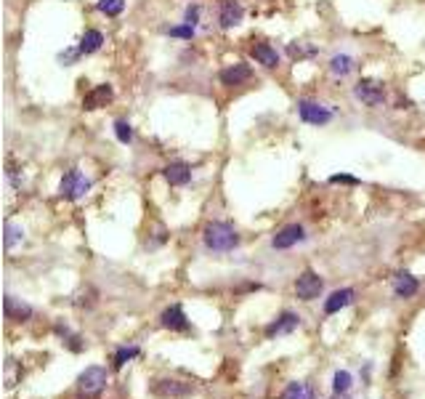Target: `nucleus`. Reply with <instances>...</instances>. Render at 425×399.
Instances as JSON below:
<instances>
[{"label":"nucleus","mask_w":425,"mask_h":399,"mask_svg":"<svg viewBox=\"0 0 425 399\" xmlns=\"http://www.w3.org/2000/svg\"><path fill=\"white\" fill-rule=\"evenodd\" d=\"M202 240L210 251H216V253H226V251H234L237 245H240V234L234 227L229 224H223V221H213V224H207L205 232H202Z\"/></svg>","instance_id":"1"},{"label":"nucleus","mask_w":425,"mask_h":399,"mask_svg":"<svg viewBox=\"0 0 425 399\" xmlns=\"http://www.w3.org/2000/svg\"><path fill=\"white\" fill-rule=\"evenodd\" d=\"M104 386H107V370L98 367V365L85 367L83 373H80V378H77V391L83 397H96V394H101Z\"/></svg>","instance_id":"2"},{"label":"nucleus","mask_w":425,"mask_h":399,"mask_svg":"<svg viewBox=\"0 0 425 399\" xmlns=\"http://www.w3.org/2000/svg\"><path fill=\"white\" fill-rule=\"evenodd\" d=\"M88 189H91V182L85 179L80 170H67L59 184L61 197H67V200H80V197H85Z\"/></svg>","instance_id":"3"},{"label":"nucleus","mask_w":425,"mask_h":399,"mask_svg":"<svg viewBox=\"0 0 425 399\" xmlns=\"http://www.w3.org/2000/svg\"><path fill=\"white\" fill-rule=\"evenodd\" d=\"M353 96L359 99L362 104H367V107H377L386 99V85L380 80H359L353 85Z\"/></svg>","instance_id":"4"},{"label":"nucleus","mask_w":425,"mask_h":399,"mask_svg":"<svg viewBox=\"0 0 425 399\" xmlns=\"http://www.w3.org/2000/svg\"><path fill=\"white\" fill-rule=\"evenodd\" d=\"M152 394L162 399H181L195 394V386L192 384H183V381H173V378H162V381H155L152 384Z\"/></svg>","instance_id":"5"},{"label":"nucleus","mask_w":425,"mask_h":399,"mask_svg":"<svg viewBox=\"0 0 425 399\" xmlns=\"http://www.w3.org/2000/svg\"><path fill=\"white\" fill-rule=\"evenodd\" d=\"M322 288H325V279L319 277L316 272H311V269H306L303 274L298 277V282H295V296L301 301H314V298H319Z\"/></svg>","instance_id":"6"},{"label":"nucleus","mask_w":425,"mask_h":399,"mask_svg":"<svg viewBox=\"0 0 425 399\" xmlns=\"http://www.w3.org/2000/svg\"><path fill=\"white\" fill-rule=\"evenodd\" d=\"M298 115L303 122H311V125H325V122L332 120V112L316 101H308V99H301L298 101Z\"/></svg>","instance_id":"7"},{"label":"nucleus","mask_w":425,"mask_h":399,"mask_svg":"<svg viewBox=\"0 0 425 399\" xmlns=\"http://www.w3.org/2000/svg\"><path fill=\"white\" fill-rule=\"evenodd\" d=\"M303 240H306L303 227H298V224H290V227H285L282 232H277V234H274L271 245H274L277 251H287V248H292V245H298V242H303Z\"/></svg>","instance_id":"8"},{"label":"nucleus","mask_w":425,"mask_h":399,"mask_svg":"<svg viewBox=\"0 0 425 399\" xmlns=\"http://www.w3.org/2000/svg\"><path fill=\"white\" fill-rule=\"evenodd\" d=\"M115 96V91H112V85H96V88H91L83 99V109H98V107H107Z\"/></svg>","instance_id":"9"},{"label":"nucleus","mask_w":425,"mask_h":399,"mask_svg":"<svg viewBox=\"0 0 425 399\" xmlns=\"http://www.w3.org/2000/svg\"><path fill=\"white\" fill-rule=\"evenodd\" d=\"M242 6L237 3V0H223V6H221V13H218V22L223 30H229V27H237L242 22Z\"/></svg>","instance_id":"10"},{"label":"nucleus","mask_w":425,"mask_h":399,"mask_svg":"<svg viewBox=\"0 0 425 399\" xmlns=\"http://www.w3.org/2000/svg\"><path fill=\"white\" fill-rule=\"evenodd\" d=\"M298 325H301V317L292 315V312H285L277 322H271V325L266 327V336L268 338H274V336H287V333H292Z\"/></svg>","instance_id":"11"},{"label":"nucleus","mask_w":425,"mask_h":399,"mask_svg":"<svg viewBox=\"0 0 425 399\" xmlns=\"http://www.w3.org/2000/svg\"><path fill=\"white\" fill-rule=\"evenodd\" d=\"M253 77V70L247 64H234V67H226L221 72V83L223 85H242Z\"/></svg>","instance_id":"12"},{"label":"nucleus","mask_w":425,"mask_h":399,"mask_svg":"<svg viewBox=\"0 0 425 399\" xmlns=\"http://www.w3.org/2000/svg\"><path fill=\"white\" fill-rule=\"evenodd\" d=\"M162 173H165L168 184H173V186H183V184L192 182V168L186 163H170V165H165Z\"/></svg>","instance_id":"13"},{"label":"nucleus","mask_w":425,"mask_h":399,"mask_svg":"<svg viewBox=\"0 0 425 399\" xmlns=\"http://www.w3.org/2000/svg\"><path fill=\"white\" fill-rule=\"evenodd\" d=\"M253 56H255V61H258V64H263V67H268V70H274V67L280 64V53L271 49L268 43H255Z\"/></svg>","instance_id":"14"},{"label":"nucleus","mask_w":425,"mask_h":399,"mask_svg":"<svg viewBox=\"0 0 425 399\" xmlns=\"http://www.w3.org/2000/svg\"><path fill=\"white\" fill-rule=\"evenodd\" d=\"M351 301H353V291H351V288L335 291L327 298V301H325V312H327V315H335V312H340V309H346V306H348Z\"/></svg>","instance_id":"15"},{"label":"nucleus","mask_w":425,"mask_h":399,"mask_svg":"<svg viewBox=\"0 0 425 399\" xmlns=\"http://www.w3.org/2000/svg\"><path fill=\"white\" fill-rule=\"evenodd\" d=\"M393 293H396L399 298H412L414 293H417V279H414L412 274H407V272H401V274H396V279H393Z\"/></svg>","instance_id":"16"},{"label":"nucleus","mask_w":425,"mask_h":399,"mask_svg":"<svg viewBox=\"0 0 425 399\" xmlns=\"http://www.w3.org/2000/svg\"><path fill=\"white\" fill-rule=\"evenodd\" d=\"M162 325L170 327V330H186L189 322H186V317H183L181 306H170V309L162 312Z\"/></svg>","instance_id":"17"},{"label":"nucleus","mask_w":425,"mask_h":399,"mask_svg":"<svg viewBox=\"0 0 425 399\" xmlns=\"http://www.w3.org/2000/svg\"><path fill=\"white\" fill-rule=\"evenodd\" d=\"M6 315H8V319L22 322V319H30L32 309H30L27 303H16V298H13V296H6Z\"/></svg>","instance_id":"18"},{"label":"nucleus","mask_w":425,"mask_h":399,"mask_svg":"<svg viewBox=\"0 0 425 399\" xmlns=\"http://www.w3.org/2000/svg\"><path fill=\"white\" fill-rule=\"evenodd\" d=\"M101 43H104V35L98 30H88L83 35V40H80V46H77V51L80 53H96L101 49Z\"/></svg>","instance_id":"19"},{"label":"nucleus","mask_w":425,"mask_h":399,"mask_svg":"<svg viewBox=\"0 0 425 399\" xmlns=\"http://www.w3.org/2000/svg\"><path fill=\"white\" fill-rule=\"evenodd\" d=\"M353 59L351 56H346V53H340V56H332V61H329V72L335 75V77H346L348 72H353Z\"/></svg>","instance_id":"20"},{"label":"nucleus","mask_w":425,"mask_h":399,"mask_svg":"<svg viewBox=\"0 0 425 399\" xmlns=\"http://www.w3.org/2000/svg\"><path fill=\"white\" fill-rule=\"evenodd\" d=\"M282 399H314V391H311V386H306V384L292 381L290 386L282 391Z\"/></svg>","instance_id":"21"},{"label":"nucleus","mask_w":425,"mask_h":399,"mask_svg":"<svg viewBox=\"0 0 425 399\" xmlns=\"http://www.w3.org/2000/svg\"><path fill=\"white\" fill-rule=\"evenodd\" d=\"M125 8V0H98V11L107 16H117Z\"/></svg>","instance_id":"22"},{"label":"nucleus","mask_w":425,"mask_h":399,"mask_svg":"<svg viewBox=\"0 0 425 399\" xmlns=\"http://www.w3.org/2000/svg\"><path fill=\"white\" fill-rule=\"evenodd\" d=\"M115 133H117V139H120L122 144H128V141H133V128H131V122L117 120V122H115Z\"/></svg>","instance_id":"23"},{"label":"nucleus","mask_w":425,"mask_h":399,"mask_svg":"<svg viewBox=\"0 0 425 399\" xmlns=\"http://www.w3.org/2000/svg\"><path fill=\"white\" fill-rule=\"evenodd\" d=\"M19 240H25V232L19 229V227H13V224H6V248L11 251Z\"/></svg>","instance_id":"24"},{"label":"nucleus","mask_w":425,"mask_h":399,"mask_svg":"<svg viewBox=\"0 0 425 399\" xmlns=\"http://www.w3.org/2000/svg\"><path fill=\"white\" fill-rule=\"evenodd\" d=\"M335 391H348L351 388V373H346V370H338L335 373Z\"/></svg>","instance_id":"25"},{"label":"nucleus","mask_w":425,"mask_h":399,"mask_svg":"<svg viewBox=\"0 0 425 399\" xmlns=\"http://www.w3.org/2000/svg\"><path fill=\"white\" fill-rule=\"evenodd\" d=\"M133 357H138V349H136V346H131V349H120L117 351V357H115V367H122L128 360H133Z\"/></svg>","instance_id":"26"},{"label":"nucleus","mask_w":425,"mask_h":399,"mask_svg":"<svg viewBox=\"0 0 425 399\" xmlns=\"http://www.w3.org/2000/svg\"><path fill=\"white\" fill-rule=\"evenodd\" d=\"M170 35H173V37H192V35H195V27H192V25L173 27V30H170Z\"/></svg>","instance_id":"27"},{"label":"nucleus","mask_w":425,"mask_h":399,"mask_svg":"<svg viewBox=\"0 0 425 399\" xmlns=\"http://www.w3.org/2000/svg\"><path fill=\"white\" fill-rule=\"evenodd\" d=\"M197 22H200V8H197V6H189V8H186V25L195 27Z\"/></svg>","instance_id":"28"},{"label":"nucleus","mask_w":425,"mask_h":399,"mask_svg":"<svg viewBox=\"0 0 425 399\" xmlns=\"http://www.w3.org/2000/svg\"><path fill=\"white\" fill-rule=\"evenodd\" d=\"M290 56H298V59H301V56H308V53H314V49H301V46H290Z\"/></svg>","instance_id":"29"},{"label":"nucleus","mask_w":425,"mask_h":399,"mask_svg":"<svg viewBox=\"0 0 425 399\" xmlns=\"http://www.w3.org/2000/svg\"><path fill=\"white\" fill-rule=\"evenodd\" d=\"M332 399H348V397H346V391H335V397Z\"/></svg>","instance_id":"30"}]
</instances>
